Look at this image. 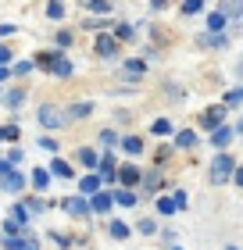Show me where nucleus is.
<instances>
[{"instance_id": "nucleus-1", "label": "nucleus", "mask_w": 243, "mask_h": 250, "mask_svg": "<svg viewBox=\"0 0 243 250\" xmlns=\"http://www.w3.org/2000/svg\"><path fill=\"white\" fill-rule=\"evenodd\" d=\"M233 172H236V161H233L229 154H218V157H215V165H211V179H215V183H225V179L233 175Z\"/></svg>"}, {"instance_id": "nucleus-2", "label": "nucleus", "mask_w": 243, "mask_h": 250, "mask_svg": "<svg viewBox=\"0 0 243 250\" xmlns=\"http://www.w3.org/2000/svg\"><path fill=\"white\" fill-rule=\"evenodd\" d=\"M86 208H89V211H97V214H108V211L114 208V200H111V193H100V189H97V193H93V200H89Z\"/></svg>"}, {"instance_id": "nucleus-3", "label": "nucleus", "mask_w": 243, "mask_h": 250, "mask_svg": "<svg viewBox=\"0 0 243 250\" xmlns=\"http://www.w3.org/2000/svg\"><path fill=\"white\" fill-rule=\"evenodd\" d=\"M65 118H61V111H57V107H40V125H47V129H57V125H61Z\"/></svg>"}, {"instance_id": "nucleus-4", "label": "nucleus", "mask_w": 243, "mask_h": 250, "mask_svg": "<svg viewBox=\"0 0 243 250\" xmlns=\"http://www.w3.org/2000/svg\"><path fill=\"white\" fill-rule=\"evenodd\" d=\"M0 186H4V189H11V193H18L22 186H25V179H22V175L15 172V168H7V172H4V179H0Z\"/></svg>"}, {"instance_id": "nucleus-5", "label": "nucleus", "mask_w": 243, "mask_h": 250, "mask_svg": "<svg viewBox=\"0 0 243 250\" xmlns=\"http://www.w3.org/2000/svg\"><path fill=\"white\" fill-rule=\"evenodd\" d=\"M222 122H225V107H211V111H207V115L200 118V125H204V129H218Z\"/></svg>"}, {"instance_id": "nucleus-6", "label": "nucleus", "mask_w": 243, "mask_h": 250, "mask_svg": "<svg viewBox=\"0 0 243 250\" xmlns=\"http://www.w3.org/2000/svg\"><path fill=\"white\" fill-rule=\"evenodd\" d=\"M114 179H122V186L129 189V186H136V183H140V172H136L133 165H125V168H118V175H114Z\"/></svg>"}, {"instance_id": "nucleus-7", "label": "nucleus", "mask_w": 243, "mask_h": 250, "mask_svg": "<svg viewBox=\"0 0 243 250\" xmlns=\"http://www.w3.org/2000/svg\"><path fill=\"white\" fill-rule=\"evenodd\" d=\"M65 208H68V214H75V218H83V214L89 211L83 197H72V200H65Z\"/></svg>"}, {"instance_id": "nucleus-8", "label": "nucleus", "mask_w": 243, "mask_h": 250, "mask_svg": "<svg viewBox=\"0 0 243 250\" xmlns=\"http://www.w3.org/2000/svg\"><path fill=\"white\" fill-rule=\"evenodd\" d=\"M229 140H233V129H229V125H218V132L211 136V146H225Z\"/></svg>"}, {"instance_id": "nucleus-9", "label": "nucleus", "mask_w": 243, "mask_h": 250, "mask_svg": "<svg viewBox=\"0 0 243 250\" xmlns=\"http://www.w3.org/2000/svg\"><path fill=\"white\" fill-rule=\"evenodd\" d=\"M111 200H114V204H122V208H133V204H136V193H133V189H118Z\"/></svg>"}, {"instance_id": "nucleus-10", "label": "nucleus", "mask_w": 243, "mask_h": 250, "mask_svg": "<svg viewBox=\"0 0 243 250\" xmlns=\"http://www.w3.org/2000/svg\"><path fill=\"white\" fill-rule=\"evenodd\" d=\"M114 47H118V43H114L111 36H100V40H97V54H104V58H111Z\"/></svg>"}, {"instance_id": "nucleus-11", "label": "nucleus", "mask_w": 243, "mask_h": 250, "mask_svg": "<svg viewBox=\"0 0 243 250\" xmlns=\"http://www.w3.org/2000/svg\"><path fill=\"white\" fill-rule=\"evenodd\" d=\"M47 183H50V172H47V168H36V172H32V186L47 189Z\"/></svg>"}, {"instance_id": "nucleus-12", "label": "nucleus", "mask_w": 243, "mask_h": 250, "mask_svg": "<svg viewBox=\"0 0 243 250\" xmlns=\"http://www.w3.org/2000/svg\"><path fill=\"white\" fill-rule=\"evenodd\" d=\"M50 175H61V179H68V175H72V165H68V161H61V157H57V161L50 165Z\"/></svg>"}, {"instance_id": "nucleus-13", "label": "nucleus", "mask_w": 243, "mask_h": 250, "mask_svg": "<svg viewBox=\"0 0 243 250\" xmlns=\"http://www.w3.org/2000/svg\"><path fill=\"white\" fill-rule=\"evenodd\" d=\"M222 25H225V15H222V11L207 15V29H211V32H222Z\"/></svg>"}, {"instance_id": "nucleus-14", "label": "nucleus", "mask_w": 243, "mask_h": 250, "mask_svg": "<svg viewBox=\"0 0 243 250\" xmlns=\"http://www.w3.org/2000/svg\"><path fill=\"white\" fill-rule=\"evenodd\" d=\"M193 143H197V136H193L190 129H182V132L176 136V146H182V150H186V146H193Z\"/></svg>"}, {"instance_id": "nucleus-15", "label": "nucleus", "mask_w": 243, "mask_h": 250, "mask_svg": "<svg viewBox=\"0 0 243 250\" xmlns=\"http://www.w3.org/2000/svg\"><path fill=\"white\" fill-rule=\"evenodd\" d=\"M86 7L97 11V15H108V11H111V0H86Z\"/></svg>"}, {"instance_id": "nucleus-16", "label": "nucleus", "mask_w": 243, "mask_h": 250, "mask_svg": "<svg viewBox=\"0 0 243 250\" xmlns=\"http://www.w3.org/2000/svg\"><path fill=\"white\" fill-rule=\"evenodd\" d=\"M54 75H72V61H65V58H57L54 61V68H50Z\"/></svg>"}, {"instance_id": "nucleus-17", "label": "nucleus", "mask_w": 243, "mask_h": 250, "mask_svg": "<svg viewBox=\"0 0 243 250\" xmlns=\"http://www.w3.org/2000/svg\"><path fill=\"white\" fill-rule=\"evenodd\" d=\"M11 222H15V225H25V222H29V211L15 204V208H11Z\"/></svg>"}, {"instance_id": "nucleus-18", "label": "nucleus", "mask_w": 243, "mask_h": 250, "mask_svg": "<svg viewBox=\"0 0 243 250\" xmlns=\"http://www.w3.org/2000/svg\"><path fill=\"white\" fill-rule=\"evenodd\" d=\"M122 146H125V150H129V154H140V150H143L140 136H129V140H122Z\"/></svg>"}, {"instance_id": "nucleus-19", "label": "nucleus", "mask_w": 243, "mask_h": 250, "mask_svg": "<svg viewBox=\"0 0 243 250\" xmlns=\"http://www.w3.org/2000/svg\"><path fill=\"white\" fill-rule=\"evenodd\" d=\"M89 111H93V104H75L72 111H68V118H86Z\"/></svg>"}, {"instance_id": "nucleus-20", "label": "nucleus", "mask_w": 243, "mask_h": 250, "mask_svg": "<svg viewBox=\"0 0 243 250\" xmlns=\"http://www.w3.org/2000/svg\"><path fill=\"white\" fill-rule=\"evenodd\" d=\"M57 58H61V54H40V58H36V64H40V68H47V72H50Z\"/></svg>"}, {"instance_id": "nucleus-21", "label": "nucleus", "mask_w": 243, "mask_h": 250, "mask_svg": "<svg viewBox=\"0 0 243 250\" xmlns=\"http://www.w3.org/2000/svg\"><path fill=\"white\" fill-rule=\"evenodd\" d=\"M83 189H86V193H97V189H100V175H86V179H83Z\"/></svg>"}, {"instance_id": "nucleus-22", "label": "nucleus", "mask_w": 243, "mask_h": 250, "mask_svg": "<svg viewBox=\"0 0 243 250\" xmlns=\"http://www.w3.org/2000/svg\"><path fill=\"white\" fill-rule=\"evenodd\" d=\"M18 136H22L18 125H4V129H0V140H18Z\"/></svg>"}, {"instance_id": "nucleus-23", "label": "nucleus", "mask_w": 243, "mask_h": 250, "mask_svg": "<svg viewBox=\"0 0 243 250\" xmlns=\"http://www.w3.org/2000/svg\"><path fill=\"white\" fill-rule=\"evenodd\" d=\"M157 211H161V214H172V211H179V208L172 204V197H161V200H157Z\"/></svg>"}, {"instance_id": "nucleus-24", "label": "nucleus", "mask_w": 243, "mask_h": 250, "mask_svg": "<svg viewBox=\"0 0 243 250\" xmlns=\"http://www.w3.org/2000/svg\"><path fill=\"white\" fill-rule=\"evenodd\" d=\"M111 236H114V240H125V236H129V225L114 222V225H111Z\"/></svg>"}, {"instance_id": "nucleus-25", "label": "nucleus", "mask_w": 243, "mask_h": 250, "mask_svg": "<svg viewBox=\"0 0 243 250\" xmlns=\"http://www.w3.org/2000/svg\"><path fill=\"white\" fill-rule=\"evenodd\" d=\"M168 132H172V125H168L165 118H157V122H154V136H168Z\"/></svg>"}, {"instance_id": "nucleus-26", "label": "nucleus", "mask_w": 243, "mask_h": 250, "mask_svg": "<svg viewBox=\"0 0 243 250\" xmlns=\"http://www.w3.org/2000/svg\"><path fill=\"white\" fill-rule=\"evenodd\" d=\"M200 7H204V0H186V4H182V11H186V15H197Z\"/></svg>"}, {"instance_id": "nucleus-27", "label": "nucleus", "mask_w": 243, "mask_h": 250, "mask_svg": "<svg viewBox=\"0 0 243 250\" xmlns=\"http://www.w3.org/2000/svg\"><path fill=\"white\" fill-rule=\"evenodd\" d=\"M79 161L83 165H97V154L93 150H79Z\"/></svg>"}, {"instance_id": "nucleus-28", "label": "nucleus", "mask_w": 243, "mask_h": 250, "mask_svg": "<svg viewBox=\"0 0 243 250\" xmlns=\"http://www.w3.org/2000/svg\"><path fill=\"white\" fill-rule=\"evenodd\" d=\"M22 100H25V93H22V89H15V93H7V104H11V107H18Z\"/></svg>"}, {"instance_id": "nucleus-29", "label": "nucleus", "mask_w": 243, "mask_h": 250, "mask_svg": "<svg viewBox=\"0 0 243 250\" xmlns=\"http://www.w3.org/2000/svg\"><path fill=\"white\" fill-rule=\"evenodd\" d=\"M222 7H225V15H240V0H225Z\"/></svg>"}, {"instance_id": "nucleus-30", "label": "nucleus", "mask_w": 243, "mask_h": 250, "mask_svg": "<svg viewBox=\"0 0 243 250\" xmlns=\"http://www.w3.org/2000/svg\"><path fill=\"white\" fill-rule=\"evenodd\" d=\"M114 36H118V40H133V29H129V25H118V32H114Z\"/></svg>"}, {"instance_id": "nucleus-31", "label": "nucleus", "mask_w": 243, "mask_h": 250, "mask_svg": "<svg viewBox=\"0 0 243 250\" xmlns=\"http://www.w3.org/2000/svg\"><path fill=\"white\" fill-rule=\"evenodd\" d=\"M240 100H243V93H240V89H233V93H229V97H225V104H229V107H233V104H240Z\"/></svg>"}, {"instance_id": "nucleus-32", "label": "nucleus", "mask_w": 243, "mask_h": 250, "mask_svg": "<svg viewBox=\"0 0 243 250\" xmlns=\"http://www.w3.org/2000/svg\"><path fill=\"white\" fill-rule=\"evenodd\" d=\"M47 15H50V18H61V15H65V7H61V4H50V7H47Z\"/></svg>"}, {"instance_id": "nucleus-33", "label": "nucleus", "mask_w": 243, "mask_h": 250, "mask_svg": "<svg viewBox=\"0 0 243 250\" xmlns=\"http://www.w3.org/2000/svg\"><path fill=\"white\" fill-rule=\"evenodd\" d=\"M125 72H133V75H140V72H143V64H140V61H129V64H125Z\"/></svg>"}, {"instance_id": "nucleus-34", "label": "nucleus", "mask_w": 243, "mask_h": 250, "mask_svg": "<svg viewBox=\"0 0 243 250\" xmlns=\"http://www.w3.org/2000/svg\"><path fill=\"white\" fill-rule=\"evenodd\" d=\"M140 232L143 236H154V222H140Z\"/></svg>"}, {"instance_id": "nucleus-35", "label": "nucleus", "mask_w": 243, "mask_h": 250, "mask_svg": "<svg viewBox=\"0 0 243 250\" xmlns=\"http://www.w3.org/2000/svg\"><path fill=\"white\" fill-rule=\"evenodd\" d=\"M4 61H11V50H7V47H0V64H4Z\"/></svg>"}, {"instance_id": "nucleus-36", "label": "nucleus", "mask_w": 243, "mask_h": 250, "mask_svg": "<svg viewBox=\"0 0 243 250\" xmlns=\"http://www.w3.org/2000/svg\"><path fill=\"white\" fill-rule=\"evenodd\" d=\"M150 4H154V7H165V0H150Z\"/></svg>"}, {"instance_id": "nucleus-37", "label": "nucleus", "mask_w": 243, "mask_h": 250, "mask_svg": "<svg viewBox=\"0 0 243 250\" xmlns=\"http://www.w3.org/2000/svg\"><path fill=\"white\" fill-rule=\"evenodd\" d=\"M229 250H233V247H229Z\"/></svg>"}]
</instances>
